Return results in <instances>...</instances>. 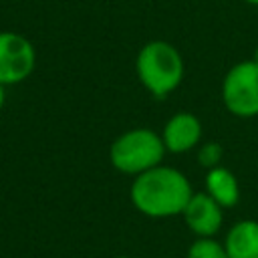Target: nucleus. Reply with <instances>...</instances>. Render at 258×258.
<instances>
[{"label": "nucleus", "instance_id": "f8f14e48", "mask_svg": "<svg viewBox=\"0 0 258 258\" xmlns=\"http://www.w3.org/2000/svg\"><path fill=\"white\" fill-rule=\"evenodd\" d=\"M4 103H6V87L0 85V111L4 109Z\"/></svg>", "mask_w": 258, "mask_h": 258}, {"label": "nucleus", "instance_id": "7ed1b4c3", "mask_svg": "<svg viewBox=\"0 0 258 258\" xmlns=\"http://www.w3.org/2000/svg\"><path fill=\"white\" fill-rule=\"evenodd\" d=\"M165 153L161 133L147 127H137L115 137L109 147V161L119 173L135 177L159 165Z\"/></svg>", "mask_w": 258, "mask_h": 258}, {"label": "nucleus", "instance_id": "ddd939ff", "mask_svg": "<svg viewBox=\"0 0 258 258\" xmlns=\"http://www.w3.org/2000/svg\"><path fill=\"white\" fill-rule=\"evenodd\" d=\"M252 60L258 64V46H256V50H254V56H252Z\"/></svg>", "mask_w": 258, "mask_h": 258}, {"label": "nucleus", "instance_id": "423d86ee", "mask_svg": "<svg viewBox=\"0 0 258 258\" xmlns=\"http://www.w3.org/2000/svg\"><path fill=\"white\" fill-rule=\"evenodd\" d=\"M181 218L189 232L198 236H216L224 222V208L208 194H191L187 206L181 212Z\"/></svg>", "mask_w": 258, "mask_h": 258}, {"label": "nucleus", "instance_id": "dca6fc26", "mask_svg": "<svg viewBox=\"0 0 258 258\" xmlns=\"http://www.w3.org/2000/svg\"><path fill=\"white\" fill-rule=\"evenodd\" d=\"M157 258H173V256H157Z\"/></svg>", "mask_w": 258, "mask_h": 258}, {"label": "nucleus", "instance_id": "1a4fd4ad", "mask_svg": "<svg viewBox=\"0 0 258 258\" xmlns=\"http://www.w3.org/2000/svg\"><path fill=\"white\" fill-rule=\"evenodd\" d=\"M206 191L226 210V208H234L240 200V185L236 175L224 167V165H216L212 169L206 171Z\"/></svg>", "mask_w": 258, "mask_h": 258}, {"label": "nucleus", "instance_id": "2eb2a0df", "mask_svg": "<svg viewBox=\"0 0 258 258\" xmlns=\"http://www.w3.org/2000/svg\"><path fill=\"white\" fill-rule=\"evenodd\" d=\"M113 258H133V256H113Z\"/></svg>", "mask_w": 258, "mask_h": 258}, {"label": "nucleus", "instance_id": "39448f33", "mask_svg": "<svg viewBox=\"0 0 258 258\" xmlns=\"http://www.w3.org/2000/svg\"><path fill=\"white\" fill-rule=\"evenodd\" d=\"M36 67L34 44L20 32H0V85L6 89L26 81Z\"/></svg>", "mask_w": 258, "mask_h": 258}, {"label": "nucleus", "instance_id": "0eeeda50", "mask_svg": "<svg viewBox=\"0 0 258 258\" xmlns=\"http://www.w3.org/2000/svg\"><path fill=\"white\" fill-rule=\"evenodd\" d=\"M202 121L198 119V115L189 113V111H179L175 115H171L161 131V139L165 145L167 153H185L196 149L202 143Z\"/></svg>", "mask_w": 258, "mask_h": 258}, {"label": "nucleus", "instance_id": "20e7f679", "mask_svg": "<svg viewBox=\"0 0 258 258\" xmlns=\"http://www.w3.org/2000/svg\"><path fill=\"white\" fill-rule=\"evenodd\" d=\"M222 103L234 117L258 115V64L254 60H240L228 69L222 81Z\"/></svg>", "mask_w": 258, "mask_h": 258}, {"label": "nucleus", "instance_id": "f03ea898", "mask_svg": "<svg viewBox=\"0 0 258 258\" xmlns=\"http://www.w3.org/2000/svg\"><path fill=\"white\" fill-rule=\"evenodd\" d=\"M135 71L145 91L163 99L181 85L185 64L173 44L167 40H149L137 52Z\"/></svg>", "mask_w": 258, "mask_h": 258}, {"label": "nucleus", "instance_id": "f257e3e1", "mask_svg": "<svg viewBox=\"0 0 258 258\" xmlns=\"http://www.w3.org/2000/svg\"><path fill=\"white\" fill-rule=\"evenodd\" d=\"M194 189L185 173L169 165H155L133 177L129 200L147 218L181 216Z\"/></svg>", "mask_w": 258, "mask_h": 258}, {"label": "nucleus", "instance_id": "9d476101", "mask_svg": "<svg viewBox=\"0 0 258 258\" xmlns=\"http://www.w3.org/2000/svg\"><path fill=\"white\" fill-rule=\"evenodd\" d=\"M187 258H228V252L216 236H198L187 248Z\"/></svg>", "mask_w": 258, "mask_h": 258}, {"label": "nucleus", "instance_id": "6e6552de", "mask_svg": "<svg viewBox=\"0 0 258 258\" xmlns=\"http://www.w3.org/2000/svg\"><path fill=\"white\" fill-rule=\"evenodd\" d=\"M224 248L228 258H258V222H236L224 238Z\"/></svg>", "mask_w": 258, "mask_h": 258}, {"label": "nucleus", "instance_id": "4468645a", "mask_svg": "<svg viewBox=\"0 0 258 258\" xmlns=\"http://www.w3.org/2000/svg\"><path fill=\"white\" fill-rule=\"evenodd\" d=\"M244 2H248V4H254V6H258V0H244Z\"/></svg>", "mask_w": 258, "mask_h": 258}, {"label": "nucleus", "instance_id": "9b49d317", "mask_svg": "<svg viewBox=\"0 0 258 258\" xmlns=\"http://www.w3.org/2000/svg\"><path fill=\"white\" fill-rule=\"evenodd\" d=\"M222 161V145L216 143V141H208V143H202L198 147V163L206 169H212L216 165H220Z\"/></svg>", "mask_w": 258, "mask_h": 258}]
</instances>
